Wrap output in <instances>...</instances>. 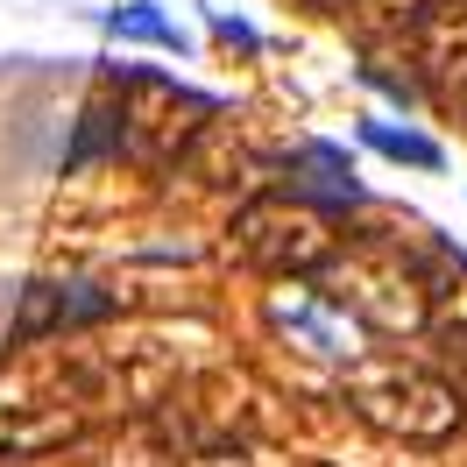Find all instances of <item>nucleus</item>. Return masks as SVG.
I'll return each mask as SVG.
<instances>
[{
	"label": "nucleus",
	"instance_id": "f257e3e1",
	"mask_svg": "<svg viewBox=\"0 0 467 467\" xmlns=\"http://www.w3.org/2000/svg\"><path fill=\"white\" fill-rule=\"evenodd\" d=\"M348 389H354V410L368 425H382L397 439H418V446H432V439H446L461 425V397L439 376L410 368V361H361Z\"/></svg>",
	"mask_w": 467,
	"mask_h": 467
},
{
	"label": "nucleus",
	"instance_id": "f03ea898",
	"mask_svg": "<svg viewBox=\"0 0 467 467\" xmlns=\"http://www.w3.org/2000/svg\"><path fill=\"white\" fill-rule=\"evenodd\" d=\"M404 36L418 57V78L446 99H467V0H432Z\"/></svg>",
	"mask_w": 467,
	"mask_h": 467
},
{
	"label": "nucleus",
	"instance_id": "7ed1b4c3",
	"mask_svg": "<svg viewBox=\"0 0 467 467\" xmlns=\"http://www.w3.org/2000/svg\"><path fill=\"white\" fill-rule=\"evenodd\" d=\"M114 312V297L92 291V284H36L22 297V319H15V340H36V333H64V326H92Z\"/></svg>",
	"mask_w": 467,
	"mask_h": 467
},
{
	"label": "nucleus",
	"instance_id": "20e7f679",
	"mask_svg": "<svg viewBox=\"0 0 467 467\" xmlns=\"http://www.w3.org/2000/svg\"><path fill=\"white\" fill-rule=\"evenodd\" d=\"M241 234H248V248L263 255L269 269H305V263H319L326 255V234L305 220V213H284V205H263V213H248L241 220Z\"/></svg>",
	"mask_w": 467,
	"mask_h": 467
},
{
	"label": "nucleus",
	"instance_id": "39448f33",
	"mask_svg": "<svg viewBox=\"0 0 467 467\" xmlns=\"http://www.w3.org/2000/svg\"><path fill=\"white\" fill-rule=\"evenodd\" d=\"M361 142L389 156V163H410V171H446V149L425 135V128H397V120H361Z\"/></svg>",
	"mask_w": 467,
	"mask_h": 467
},
{
	"label": "nucleus",
	"instance_id": "423d86ee",
	"mask_svg": "<svg viewBox=\"0 0 467 467\" xmlns=\"http://www.w3.org/2000/svg\"><path fill=\"white\" fill-rule=\"evenodd\" d=\"M99 22H107V36L156 43V50H177V57H184V29H177V22L156 7V0H120V7H107V15H99Z\"/></svg>",
	"mask_w": 467,
	"mask_h": 467
},
{
	"label": "nucleus",
	"instance_id": "0eeeda50",
	"mask_svg": "<svg viewBox=\"0 0 467 467\" xmlns=\"http://www.w3.org/2000/svg\"><path fill=\"white\" fill-rule=\"evenodd\" d=\"M284 326H297V333L312 340V354H326V361H354V333H348V326H333L319 305H291Z\"/></svg>",
	"mask_w": 467,
	"mask_h": 467
},
{
	"label": "nucleus",
	"instance_id": "6e6552de",
	"mask_svg": "<svg viewBox=\"0 0 467 467\" xmlns=\"http://www.w3.org/2000/svg\"><path fill=\"white\" fill-rule=\"evenodd\" d=\"M205 22H213V36H220V43H241V50H263V29H255V22H241V15H227V7H213Z\"/></svg>",
	"mask_w": 467,
	"mask_h": 467
},
{
	"label": "nucleus",
	"instance_id": "1a4fd4ad",
	"mask_svg": "<svg viewBox=\"0 0 467 467\" xmlns=\"http://www.w3.org/2000/svg\"><path fill=\"white\" fill-rule=\"evenodd\" d=\"M361 7H376V15L389 22V29H410V22H418V15L432 7V0H361Z\"/></svg>",
	"mask_w": 467,
	"mask_h": 467
}]
</instances>
